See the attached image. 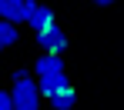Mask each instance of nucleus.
Here are the masks:
<instances>
[{"label": "nucleus", "mask_w": 124, "mask_h": 110, "mask_svg": "<svg viewBox=\"0 0 124 110\" xmlns=\"http://www.w3.org/2000/svg\"><path fill=\"white\" fill-rule=\"evenodd\" d=\"M74 104H77V93L70 90V84H67V87H61L54 97H50V107H54V110H70Z\"/></svg>", "instance_id": "0eeeda50"}, {"label": "nucleus", "mask_w": 124, "mask_h": 110, "mask_svg": "<svg viewBox=\"0 0 124 110\" xmlns=\"http://www.w3.org/2000/svg\"><path fill=\"white\" fill-rule=\"evenodd\" d=\"M27 23L34 27V33H44L47 27H54L57 20H54V10H50L47 3H37V7L30 10V17H27Z\"/></svg>", "instance_id": "7ed1b4c3"}, {"label": "nucleus", "mask_w": 124, "mask_h": 110, "mask_svg": "<svg viewBox=\"0 0 124 110\" xmlns=\"http://www.w3.org/2000/svg\"><path fill=\"white\" fill-rule=\"evenodd\" d=\"M37 87H40L44 97H54L61 87H67V73H64V70H57V73H44V77H37Z\"/></svg>", "instance_id": "20e7f679"}, {"label": "nucleus", "mask_w": 124, "mask_h": 110, "mask_svg": "<svg viewBox=\"0 0 124 110\" xmlns=\"http://www.w3.org/2000/svg\"><path fill=\"white\" fill-rule=\"evenodd\" d=\"M57 70H64V57H61V53H44L40 60L34 64V73H37V77H44V73H57Z\"/></svg>", "instance_id": "423d86ee"}, {"label": "nucleus", "mask_w": 124, "mask_h": 110, "mask_svg": "<svg viewBox=\"0 0 124 110\" xmlns=\"http://www.w3.org/2000/svg\"><path fill=\"white\" fill-rule=\"evenodd\" d=\"M0 20H10V23H23V20H27L23 0H0Z\"/></svg>", "instance_id": "39448f33"}, {"label": "nucleus", "mask_w": 124, "mask_h": 110, "mask_svg": "<svg viewBox=\"0 0 124 110\" xmlns=\"http://www.w3.org/2000/svg\"><path fill=\"white\" fill-rule=\"evenodd\" d=\"M94 3H97V7H111L114 0H94Z\"/></svg>", "instance_id": "1a4fd4ad"}, {"label": "nucleus", "mask_w": 124, "mask_h": 110, "mask_svg": "<svg viewBox=\"0 0 124 110\" xmlns=\"http://www.w3.org/2000/svg\"><path fill=\"white\" fill-rule=\"evenodd\" d=\"M10 100H14V110H40V87L30 77V70H17L14 73Z\"/></svg>", "instance_id": "f257e3e1"}, {"label": "nucleus", "mask_w": 124, "mask_h": 110, "mask_svg": "<svg viewBox=\"0 0 124 110\" xmlns=\"http://www.w3.org/2000/svg\"><path fill=\"white\" fill-rule=\"evenodd\" d=\"M0 44H3V47H14V44H17V23L0 20Z\"/></svg>", "instance_id": "6e6552de"}, {"label": "nucleus", "mask_w": 124, "mask_h": 110, "mask_svg": "<svg viewBox=\"0 0 124 110\" xmlns=\"http://www.w3.org/2000/svg\"><path fill=\"white\" fill-rule=\"evenodd\" d=\"M37 44H40L44 53H64L67 50V37H64V30L54 23V27H47L44 33H37Z\"/></svg>", "instance_id": "f03ea898"}, {"label": "nucleus", "mask_w": 124, "mask_h": 110, "mask_svg": "<svg viewBox=\"0 0 124 110\" xmlns=\"http://www.w3.org/2000/svg\"><path fill=\"white\" fill-rule=\"evenodd\" d=\"M0 50H3V44H0Z\"/></svg>", "instance_id": "9d476101"}]
</instances>
